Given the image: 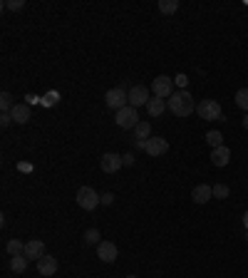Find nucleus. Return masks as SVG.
<instances>
[{"label": "nucleus", "instance_id": "6ab92c4d", "mask_svg": "<svg viewBox=\"0 0 248 278\" xmlns=\"http://www.w3.org/2000/svg\"><path fill=\"white\" fill-rule=\"evenodd\" d=\"M159 10L164 15H171L179 10V0H159Z\"/></svg>", "mask_w": 248, "mask_h": 278}, {"label": "nucleus", "instance_id": "9b49d317", "mask_svg": "<svg viewBox=\"0 0 248 278\" xmlns=\"http://www.w3.org/2000/svg\"><path fill=\"white\" fill-rule=\"evenodd\" d=\"M149 99H152L149 97V90L141 87V84H137V87L129 90V105H132V107H141V105H147Z\"/></svg>", "mask_w": 248, "mask_h": 278}, {"label": "nucleus", "instance_id": "a211bd4d", "mask_svg": "<svg viewBox=\"0 0 248 278\" xmlns=\"http://www.w3.org/2000/svg\"><path fill=\"white\" fill-rule=\"evenodd\" d=\"M28 261H30V258H25L23 253H20V256H13V258H10V268H13L15 273H25V268H28Z\"/></svg>", "mask_w": 248, "mask_h": 278}, {"label": "nucleus", "instance_id": "0eeeda50", "mask_svg": "<svg viewBox=\"0 0 248 278\" xmlns=\"http://www.w3.org/2000/svg\"><path fill=\"white\" fill-rule=\"evenodd\" d=\"M117 256H119V251H117V246H114L112 241H102V244H97V258H99V261H104V264H114Z\"/></svg>", "mask_w": 248, "mask_h": 278}, {"label": "nucleus", "instance_id": "20e7f679", "mask_svg": "<svg viewBox=\"0 0 248 278\" xmlns=\"http://www.w3.org/2000/svg\"><path fill=\"white\" fill-rule=\"evenodd\" d=\"M104 102H107L110 110L119 112L122 107L129 105V92H124L122 87H112V90H107V95H104Z\"/></svg>", "mask_w": 248, "mask_h": 278}, {"label": "nucleus", "instance_id": "4468645a", "mask_svg": "<svg viewBox=\"0 0 248 278\" xmlns=\"http://www.w3.org/2000/svg\"><path fill=\"white\" fill-rule=\"evenodd\" d=\"M228 159H231V149H228V147H216V149H211V162H214V167H226Z\"/></svg>", "mask_w": 248, "mask_h": 278}, {"label": "nucleus", "instance_id": "2eb2a0df", "mask_svg": "<svg viewBox=\"0 0 248 278\" xmlns=\"http://www.w3.org/2000/svg\"><path fill=\"white\" fill-rule=\"evenodd\" d=\"M10 117H13L15 125H25L30 122V105H15L10 110Z\"/></svg>", "mask_w": 248, "mask_h": 278}, {"label": "nucleus", "instance_id": "f704fd0d", "mask_svg": "<svg viewBox=\"0 0 248 278\" xmlns=\"http://www.w3.org/2000/svg\"><path fill=\"white\" fill-rule=\"evenodd\" d=\"M243 226H246V231H248V211L243 214Z\"/></svg>", "mask_w": 248, "mask_h": 278}, {"label": "nucleus", "instance_id": "5701e85b", "mask_svg": "<svg viewBox=\"0 0 248 278\" xmlns=\"http://www.w3.org/2000/svg\"><path fill=\"white\" fill-rule=\"evenodd\" d=\"M236 105H238L241 110L248 112V87H243V90H238V92H236Z\"/></svg>", "mask_w": 248, "mask_h": 278}, {"label": "nucleus", "instance_id": "4be33fe9", "mask_svg": "<svg viewBox=\"0 0 248 278\" xmlns=\"http://www.w3.org/2000/svg\"><path fill=\"white\" fill-rule=\"evenodd\" d=\"M206 142L211 144V149H216V147H223V134L221 132H216V129H211L206 134Z\"/></svg>", "mask_w": 248, "mask_h": 278}, {"label": "nucleus", "instance_id": "393cba45", "mask_svg": "<svg viewBox=\"0 0 248 278\" xmlns=\"http://www.w3.org/2000/svg\"><path fill=\"white\" fill-rule=\"evenodd\" d=\"M84 244H87V246L102 244V241H99V231H97V229H87V231H84Z\"/></svg>", "mask_w": 248, "mask_h": 278}, {"label": "nucleus", "instance_id": "f8f14e48", "mask_svg": "<svg viewBox=\"0 0 248 278\" xmlns=\"http://www.w3.org/2000/svg\"><path fill=\"white\" fill-rule=\"evenodd\" d=\"M55 271H57V258L45 253L40 261H38V273L40 276H55Z\"/></svg>", "mask_w": 248, "mask_h": 278}, {"label": "nucleus", "instance_id": "1a4fd4ad", "mask_svg": "<svg viewBox=\"0 0 248 278\" xmlns=\"http://www.w3.org/2000/svg\"><path fill=\"white\" fill-rule=\"evenodd\" d=\"M23 256L30 258V261H40L42 256H45V244H42L40 238H32L25 244V251H23Z\"/></svg>", "mask_w": 248, "mask_h": 278}, {"label": "nucleus", "instance_id": "c9c22d12", "mask_svg": "<svg viewBox=\"0 0 248 278\" xmlns=\"http://www.w3.org/2000/svg\"><path fill=\"white\" fill-rule=\"evenodd\" d=\"M243 127H246V129H248V114H246V117H243Z\"/></svg>", "mask_w": 248, "mask_h": 278}, {"label": "nucleus", "instance_id": "f257e3e1", "mask_svg": "<svg viewBox=\"0 0 248 278\" xmlns=\"http://www.w3.org/2000/svg\"><path fill=\"white\" fill-rule=\"evenodd\" d=\"M166 107L171 114H176V117H191L193 112H196V105H193V97L186 92V90H179V92H174L171 97L166 99Z\"/></svg>", "mask_w": 248, "mask_h": 278}, {"label": "nucleus", "instance_id": "b1692460", "mask_svg": "<svg viewBox=\"0 0 248 278\" xmlns=\"http://www.w3.org/2000/svg\"><path fill=\"white\" fill-rule=\"evenodd\" d=\"M211 189H214V199H228V194H231V189L226 184H214Z\"/></svg>", "mask_w": 248, "mask_h": 278}, {"label": "nucleus", "instance_id": "2f4dec72", "mask_svg": "<svg viewBox=\"0 0 248 278\" xmlns=\"http://www.w3.org/2000/svg\"><path fill=\"white\" fill-rule=\"evenodd\" d=\"M40 99L42 97H38V95H25V105H30V107H32V105H38Z\"/></svg>", "mask_w": 248, "mask_h": 278}, {"label": "nucleus", "instance_id": "e433bc0d", "mask_svg": "<svg viewBox=\"0 0 248 278\" xmlns=\"http://www.w3.org/2000/svg\"><path fill=\"white\" fill-rule=\"evenodd\" d=\"M127 278H137V276H127Z\"/></svg>", "mask_w": 248, "mask_h": 278}, {"label": "nucleus", "instance_id": "dca6fc26", "mask_svg": "<svg viewBox=\"0 0 248 278\" xmlns=\"http://www.w3.org/2000/svg\"><path fill=\"white\" fill-rule=\"evenodd\" d=\"M164 110H169L166 107V99H159V97H154L147 102V112H149V117H162L164 114Z\"/></svg>", "mask_w": 248, "mask_h": 278}, {"label": "nucleus", "instance_id": "473e14b6", "mask_svg": "<svg viewBox=\"0 0 248 278\" xmlns=\"http://www.w3.org/2000/svg\"><path fill=\"white\" fill-rule=\"evenodd\" d=\"M10 122H13V117H10V114H0V125H3V127H8Z\"/></svg>", "mask_w": 248, "mask_h": 278}, {"label": "nucleus", "instance_id": "7c9ffc66", "mask_svg": "<svg viewBox=\"0 0 248 278\" xmlns=\"http://www.w3.org/2000/svg\"><path fill=\"white\" fill-rule=\"evenodd\" d=\"M102 204H104V206H110V204H114V194H112V192H107V194H102Z\"/></svg>", "mask_w": 248, "mask_h": 278}, {"label": "nucleus", "instance_id": "f3484780", "mask_svg": "<svg viewBox=\"0 0 248 278\" xmlns=\"http://www.w3.org/2000/svg\"><path fill=\"white\" fill-rule=\"evenodd\" d=\"M134 137L141 139V142L152 139V125H149V122H139V125L134 127Z\"/></svg>", "mask_w": 248, "mask_h": 278}, {"label": "nucleus", "instance_id": "ddd939ff", "mask_svg": "<svg viewBox=\"0 0 248 278\" xmlns=\"http://www.w3.org/2000/svg\"><path fill=\"white\" fill-rule=\"evenodd\" d=\"M191 199H193V204H206L208 199H214V189L208 184H199V186H193Z\"/></svg>", "mask_w": 248, "mask_h": 278}, {"label": "nucleus", "instance_id": "412c9836", "mask_svg": "<svg viewBox=\"0 0 248 278\" xmlns=\"http://www.w3.org/2000/svg\"><path fill=\"white\" fill-rule=\"evenodd\" d=\"M0 107H3V114H10V110L15 107L13 95H10V92H3V95H0Z\"/></svg>", "mask_w": 248, "mask_h": 278}, {"label": "nucleus", "instance_id": "6e6552de", "mask_svg": "<svg viewBox=\"0 0 248 278\" xmlns=\"http://www.w3.org/2000/svg\"><path fill=\"white\" fill-rule=\"evenodd\" d=\"M99 167H102V171H107V174H114V171H119V169L124 167L122 157L119 154H102V159H99Z\"/></svg>", "mask_w": 248, "mask_h": 278}, {"label": "nucleus", "instance_id": "a878e982", "mask_svg": "<svg viewBox=\"0 0 248 278\" xmlns=\"http://www.w3.org/2000/svg\"><path fill=\"white\" fill-rule=\"evenodd\" d=\"M40 102L45 105V107H52V105H57V102H60V92H55V90H52V92H47V95H45Z\"/></svg>", "mask_w": 248, "mask_h": 278}, {"label": "nucleus", "instance_id": "423d86ee", "mask_svg": "<svg viewBox=\"0 0 248 278\" xmlns=\"http://www.w3.org/2000/svg\"><path fill=\"white\" fill-rule=\"evenodd\" d=\"M114 122L122 127V129H134L139 125V117H137V107H132V105H127L122 110L117 112V117H114Z\"/></svg>", "mask_w": 248, "mask_h": 278}, {"label": "nucleus", "instance_id": "39448f33", "mask_svg": "<svg viewBox=\"0 0 248 278\" xmlns=\"http://www.w3.org/2000/svg\"><path fill=\"white\" fill-rule=\"evenodd\" d=\"M152 90H154V97L169 99L171 95H174V80H171V77H166V75H159V77H154Z\"/></svg>", "mask_w": 248, "mask_h": 278}, {"label": "nucleus", "instance_id": "cd10ccee", "mask_svg": "<svg viewBox=\"0 0 248 278\" xmlns=\"http://www.w3.org/2000/svg\"><path fill=\"white\" fill-rule=\"evenodd\" d=\"M174 82L179 84L181 90H186V84H189V77H186V75H176V77H174Z\"/></svg>", "mask_w": 248, "mask_h": 278}, {"label": "nucleus", "instance_id": "9d476101", "mask_svg": "<svg viewBox=\"0 0 248 278\" xmlns=\"http://www.w3.org/2000/svg\"><path fill=\"white\" fill-rule=\"evenodd\" d=\"M144 152L149 154V157H162V154L169 152V142L162 137H152V139H147V149Z\"/></svg>", "mask_w": 248, "mask_h": 278}, {"label": "nucleus", "instance_id": "c756f323", "mask_svg": "<svg viewBox=\"0 0 248 278\" xmlns=\"http://www.w3.org/2000/svg\"><path fill=\"white\" fill-rule=\"evenodd\" d=\"M122 162H124V167H132V164H134V152L122 154Z\"/></svg>", "mask_w": 248, "mask_h": 278}, {"label": "nucleus", "instance_id": "72a5a7b5", "mask_svg": "<svg viewBox=\"0 0 248 278\" xmlns=\"http://www.w3.org/2000/svg\"><path fill=\"white\" fill-rule=\"evenodd\" d=\"M134 149H137V152H144V149H147V142L137 139V142H134Z\"/></svg>", "mask_w": 248, "mask_h": 278}, {"label": "nucleus", "instance_id": "f03ea898", "mask_svg": "<svg viewBox=\"0 0 248 278\" xmlns=\"http://www.w3.org/2000/svg\"><path fill=\"white\" fill-rule=\"evenodd\" d=\"M77 204H80V208H84V211H92V208H97L99 204H102V196L97 194L92 186H80L77 189Z\"/></svg>", "mask_w": 248, "mask_h": 278}, {"label": "nucleus", "instance_id": "7ed1b4c3", "mask_svg": "<svg viewBox=\"0 0 248 278\" xmlns=\"http://www.w3.org/2000/svg\"><path fill=\"white\" fill-rule=\"evenodd\" d=\"M196 114L201 117V119H221L223 117V112H221V105L216 99H201L199 105H196Z\"/></svg>", "mask_w": 248, "mask_h": 278}, {"label": "nucleus", "instance_id": "aec40b11", "mask_svg": "<svg viewBox=\"0 0 248 278\" xmlns=\"http://www.w3.org/2000/svg\"><path fill=\"white\" fill-rule=\"evenodd\" d=\"M5 249H8V253H10V256H20V253L25 251V244H23L20 238H10Z\"/></svg>", "mask_w": 248, "mask_h": 278}, {"label": "nucleus", "instance_id": "bb28decb", "mask_svg": "<svg viewBox=\"0 0 248 278\" xmlns=\"http://www.w3.org/2000/svg\"><path fill=\"white\" fill-rule=\"evenodd\" d=\"M3 8H8V10H23L25 3L23 0H8V3H3Z\"/></svg>", "mask_w": 248, "mask_h": 278}, {"label": "nucleus", "instance_id": "c85d7f7f", "mask_svg": "<svg viewBox=\"0 0 248 278\" xmlns=\"http://www.w3.org/2000/svg\"><path fill=\"white\" fill-rule=\"evenodd\" d=\"M17 171H23V174H30V171H32V164H30V162H17Z\"/></svg>", "mask_w": 248, "mask_h": 278}]
</instances>
